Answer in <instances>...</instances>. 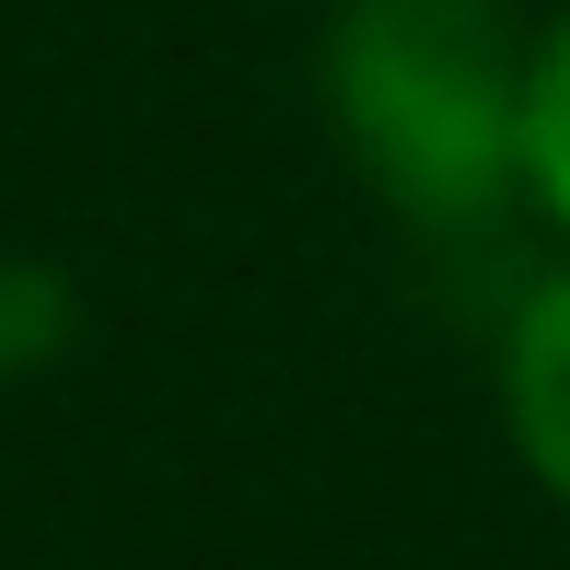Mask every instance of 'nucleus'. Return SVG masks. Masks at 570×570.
I'll return each instance as SVG.
<instances>
[{
	"label": "nucleus",
	"instance_id": "obj_1",
	"mask_svg": "<svg viewBox=\"0 0 570 570\" xmlns=\"http://www.w3.org/2000/svg\"><path fill=\"white\" fill-rule=\"evenodd\" d=\"M524 82L501 0H350L326 36L350 151L396 187L420 222H478L501 187H524Z\"/></svg>",
	"mask_w": 570,
	"mask_h": 570
},
{
	"label": "nucleus",
	"instance_id": "obj_2",
	"mask_svg": "<svg viewBox=\"0 0 570 570\" xmlns=\"http://www.w3.org/2000/svg\"><path fill=\"white\" fill-rule=\"evenodd\" d=\"M501 396H512V443H524V465L570 501V279H548V292L512 315Z\"/></svg>",
	"mask_w": 570,
	"mask_h": 570
},
{
	"label": "nucleus",
	"instance_id": "obj_3",
	"mask_svg": "<svg viewBox=\"0 0 570 570\" xmlns=\"http://www.w3.org/2000/svg\"><path fill=\"white\" fill-rule=\"evenodd\" d=\"M524 187L559 210L570 233V12L548 23V47H535V82H524Z\"/></svg>",
	"mask_w": 570,
	"mask_h": 570
}]
</instances>
